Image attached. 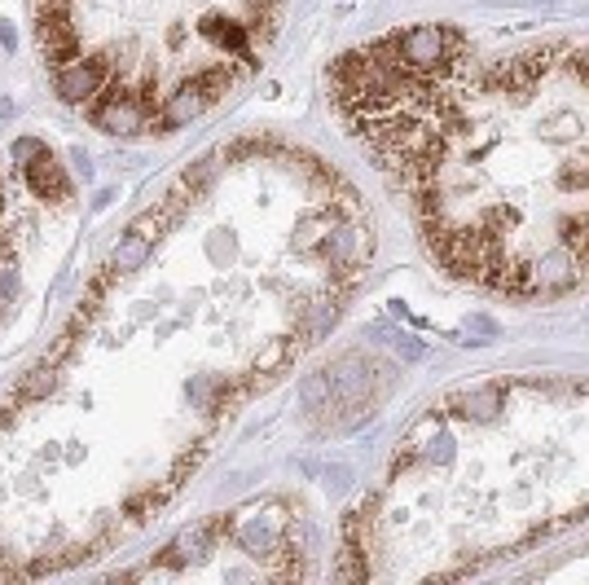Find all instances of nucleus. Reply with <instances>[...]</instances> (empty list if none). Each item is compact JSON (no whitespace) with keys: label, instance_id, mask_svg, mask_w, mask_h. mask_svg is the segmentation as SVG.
<instances>
[{"label":"nucleus","instance_id":"7","mask_svg":"<svg viewBox=\"0 0 589 585\" xmlns=\"http://www.w3.org/2000/svg\"><path fill=\"white\" fill-rule=\"evenodd\" d=\"M49 146H44V141H36V137H18L14 141V163H31L36 159V154H44Z\"/></svg>","mask_w":589,"mask_h":585},{"label":"nucleus","instance_id":"6","mask_svg":"<svg viewBox=\"0 0 589 585\" xmlns=\"http://www.w3.org/2000/svg\"><path fill=\"white\" fill-rule=\"evenodd\" d=\"M53 388H58V366H49V361H44V366H36L27 379H18L14 396H18V401H40V396H49Z\"/></svg>","mask_w":589,"mask_h":585},{"label":"nucleus","instance_id":"3","mask_svg":"<svg viewBox=\"0 0 589 585\" xmlns=\"http://www.w3.org/2000/svg\"><path fill=\"white\" fill-rule=\"evenodd\" d=\"M36 40H40L44 62H49L53 71H62V66H71V62H80V36H75V27H71V9H62V5L40 9Z\"/></svg>","mask_w":589,"mask_h":585},{"label":"nucleus","instance_id":"10","mask_svg":"<svg viewBox=\"0 0 589 585\" xmlns=\"http://www.w3.org/2000/svg\"><path fill=\"white\" fill-rule=\"evenodd\" d=\"M14 40H18V36H14V27H9V22L0 18V44H5V49H14Z\"/></svg>","mask_w":589,"mask_h":585},{"label":"nucleus","instance_id":"9","mask_svg":"<svg viewBox=\"0 0 589 585\" xmlns=\"http://www.w3.org/2000/svg\"><path fill=\"white\" fill-rule=\"evenodd\" d=\"M71 348H75V330H66V335H58V344L49 348V357L44 361H49V366H62V361L71 357Z\"/></svg>","mask_w":589,"mask_h":585},{"label":"nucleus","instance_id":"12","mask_svg":"<svg viewBox=\"0 0 589 585\" xmlns=\"http://www.w3.org/2000/svg\"><path fill=\"white\" fill-rule=\"evenodd\" d=\"M0 212H5V198H0Z\"/></svg>","mask_w":589,"mask_h":585},{"label":"nucleus","instance_id":"4","mask_svg":"<svg viewBox=\"0 0 589 585\" xmlns=\"http://www.w3.org/2000/svg\"><path fill=\"white\" fill-rule=\"evenodd\" d=\"M22 181H27V190L40 198V203H66L71 198V181H66L62 163L53 159L49 150L36 154L31 163H22Z\"/></svg>","mask_w":589,"mask_h":585},{"label":"nucleus","instance_id":"11","mask_svg":"<svg viewBox=\"0 0 589 585\" xmlns=\"http://www.w3.org/2000/svg\"><path fill=\"white\" fill-rule=\"evenodd\" d=\"M0 251H9V238L5 234H0Z\"/></svg>","mask_w":589,"mask_h":585},{"label":"nucleus","instance_id":"1","mask_svg":"<svg viewBox=\"0 0 589 585\" xmlns=\"http://www.w3.org/2000/svg\"><path fill=\"white\" fill-rule=\"evenodd\" d=\"M405 190L453 278L510 295L589 282V44L475 66Z\"/></svg>","mask_w":589,"mask_h":585},{"label":"nucleus","instance_id":"8","mask_svg":"<svg viewBox=\"0 0 589 585\" xmlns=\"http://www.w3.org/2000/svg\"><path fill=\"white\" fill-rule=\"evenodd\" d=\"M18 295V269L9 260H0V300H14Z\"/></svg>","mask_w":589,"mask_h":585},{"label":"nucleus","instance_id":"2","mask_svg":"<svg viewBox=\"0 0 589 585\" xmlns=\"http://www.w3.org/2000/svg\"><path fill=\"white\" fill-rule=\"evenodd\" d=\"M110 80H115V62L106 53H93V58H80L62 66V71H53V93L66 106H88Z\"/></svg>","mask_w":589,"mask_h":585},{"label":"nucleus","instance_id":"5","mask_svg":"<svg viewBox=\"0 0 589 585\" xmlns=\"http://www.w3.org/2000/svg\"><path fill=\"white\" fill-rule=\"evenodd\" d=\"M150 251H154V242H150L146 234H137V229H128V234L119 238V247H115V256H110V264H115L119 273L141 269V264L150 260Z\"/></svg>","mask_w":589,"mask_h":585},{"label":"nucleus","instance_id":"13","mask_svg":"<svg viewBox=\"0 0 589 585\" xmlns=\"http://www.w3.org/2000/svg\"><path fill=\"white\" fill-rule=\"evenodd\" d=\"M0 317H5V308H0Z\"/></svg>","mask_w":589,"mask_h":585}]
</instances>
